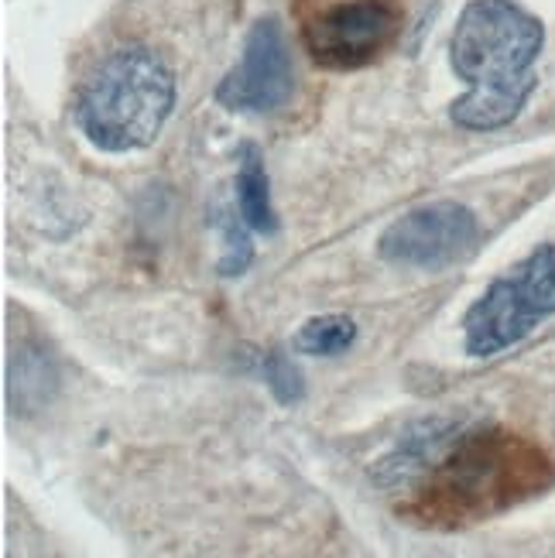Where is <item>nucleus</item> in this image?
Wrapping results in <instances>:
<instances>
[{
	"label": "nucleus",
	"instance_id": "nucleus-5",
	"mask_svg": "<svg viewBox=\"0 0 555 558\" xmlns=\"http://www.w3.org/2000/svg\"><path fill=\"white\" fill-rule=\"evenodd\" d=\"M476 244V216L453 199L408 209L381 233L377 254L398 268L439 271Z\"/></svg>",
	"mask_w": 555,
	"mask_h": 558
},
{
	"label": "nucleus",
	"instance_id": "nucleus-3",
	"mask_svg": "<svg viewBox=\"0 0 555 558\" xmlns=\"http://www.w3.org/2000/svg\"><path fill=\"white\" fill-rule=\"evenodd\" d=\"M176 107L172 69L144 45L113 48L83 80L76 124L96 151L128 155L155 144Z\"/></svg>",
	"mask_w": 555,
	"mask_h": 558
},
{
	"label": "nucleus",
	"instance_id": "nucleus-1",
	"mask_svg": "<svg viewBox=\"0 0 555 558\" xmlns=\"http://www.w3.org/2000/svg\"><path fill=\"white\" fill-rule=\"evenodd\" d=\"M429 422L381 463V483L412 490L405 514L432 527L480 521L542 487L545 459L500 432L446 435Z\"/></svg>",
	"mask_w": 555,
	"mask_h": 558
},
{
	"label": "nucleus",
	"instance_id": "nucleus-10",
	"mask_svg": "<svg viewBox=\"0 0 555 558\" xmlns=\"http://www.w3.org/2000/svg\"><path fill=\"white\" fill-rule=\"evenodd\" d=\"M213 223L220 227V233H224L220 275H224V278H240V275H244V271L251 268V260H254V244H251V236H248L251 227L244 223V216H240L237 203L216 209Z\"/></svg>",
	"mask_w": 555,
	"mask_h": 558
},
{
	"label": "nucleus",
	"instance_id": "nucleus-8",
	"mask_svg": "<svg viewBox=\"0 0 555 558\" xmlns=\"http://www.w3.org/2000/svg\"><path fill=\"white\" fill-rule=\"evenodd\" d=\"M237 209L244 223L257 233H278V216L272 206V185L264 155L254 141H244L237 148Z\"/></svg>",
	"mask_w": 555,
	"mask_h": 558
},
{
	"label": "nucleus",
	"instance_id": "nucleus-6",
	"mask_svg": "<svg viewBox=\"0 0 555 558\" xmlns=\"http://www.w3.org/2000/svg\"><path fill=\"white\" fill-rule=\"evenodd\" d=\"M292 89L295 69L281 21L261 17L244 41L240 62L216 86V104L233 113H275L292 100Z\"/></svg>",
	"mask_w": 555,
	"mask_h": 558
},
{
	"label": "nucleus",
	"instance_id": "nucleus-2",
	"mask_svg": "<svg viewBox=\"0 0 555 558\" xmlns=\"http://www.w3.org/2000/svg\"><path fill=\"white\" fill-rule=\"evenodd\" d=\"M545 32L515 0H470L449 41V62L470 93L449 107L456 128L487 134L508 128L535 93Z\"/></svg>",
	"mask_w": 555,
	"mask_h": 558
},
{
	"label": "nucleus",
	"instance_id": "nucleus-4",
	"mask_svg": "<svg viewBox=\"0 0 555 558\" xmlns=\"http://www.w3.org/2000/svg\"><path fill=\"white\" fill-rule=\"evenodd\" d=\"M548 315H555V247L542 244L511 275L491 281L484 295L470 305L463 319V347L476 360L504 353Z\"/></svg>",
	"mask_w": 555,
	"mask_h": 558
},
{
	"label": "nucleus",
	"instance_id": "nucleus-7",
	"mask_svg": "<svg viewBox=\"0 0 555 558\" xmlns=\"http://www.w3.org/2000/svg\"><path fill=\"white\" fill-rule=\"evenodd\" d=\"M401 28V11L391 0H350L305 24V41L316 62L329 69L367 65Z\"/></svg>",
	"mask_w": 555,
	"mask_h": 558
},
{
	"label": "nucleus",
	"instance_id": "nucleus-9",
	"mask_svg": "<svg viewBox=\"0 0 555 558\" xmlns=\"http://www.w3.org/2000/svg\"><path fill=\"white\" fill-rule=\"evenodd\" d=\"M353 343H357V323L350 315H316V319H309L295 332L292 350L305 356H340Z\"/></svg>",
	"mask_w": 555,
	"mask_h": 558
},
{
	"label": "nucleus",
	"instance_id": "nucleus-11",
	"mask_svg": "<svg viewBox=\"0 0 555 558\" xmlns=\"http://www.w3.org/2000/svg\"><path fill=\"white\" fill-rule=\"evenodd\" d=\"M261 367H264V384L272 387L278 404H299L305 398V380L292 363V356H285L281 350H272V353H264Z\"/></svg>",
	"mask_w": 555,
	"mask_h": 558
}]
</instances>
